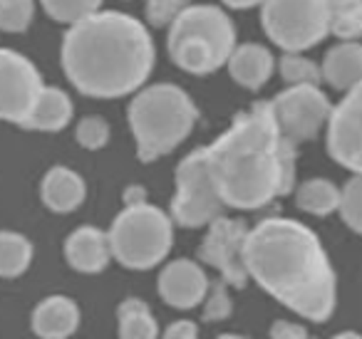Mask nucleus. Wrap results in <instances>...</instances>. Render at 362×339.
Segmentation results:
<instances>
[{"label":"nucleus","mask_w":362,"mask_h":339,"mask_svg":"<svg viewBox=\"0 0 362 339\" xmlns=\"http://www.w3.org/2000/svg\"><path fill=\"white\" fill-rule=\"evenodd\" d=\"M298 149L273 121L271 102L238 112L231 126L206 146L214 184L223 206L256 210L296 186Z\"/></svg>","instance_id":"nucleus-1"},{"label":"nucleus","mask_w":362,"mask_h":339,"mask_svg":"<svg viewBox=\"0 0 362 339\" xmlns=\"http://www.w3.org/2000/svg\"><path fill=\"white\" fill-rule=\"evenodd\" d=\"M156 50L139 18L119 11H100L67 28L60 45V65L80 95L119 100L139 92L154 70Z\"/></svg>","instance_id":"nucleus-2"},{"label":"nucleus","mask_w":362,"mask_h":339,"mask_svg":"<svg viewBox=\"0 0 362 339\" xmlns=\"http://www.w3.org/2000/svg\"><path fill=\"white\" fill-rule=\"evenodd\" d=\"M246 268L293 312L325 322L335 309V273L320 238L291 218H266L248 230Z\"/></svg>","instance_id":"nucleus-3"},{"label":"nucleus","mask_w":362,"mask_h":339,"mask_svg":"<svg viewBox=\"0 0 362 339\" xmlns=\"http://www.w3.org/2000/svg\"><path fill=\"white\" fill-rule=\"evenodd\" d=\"M129 129L136 141V159L151 164L187 141L199 121L192 95L171 82L141 87L127 107Z\"/></svg>","instance_id":"nucleus-4"},{"label":"nucleus","mask_w":362,"mask_h":339,"mask_svg":"<svg viewBox=\"0 0 362 339\" xmlns=\"http://www.w3.org/2000/svg\"><path fill=\"white\" fill-rule=\"evenodd\" d=\"M107 235L112 258L132 270H149L169 255L174 225L161 208L141 203L122 210Z\"/></svg>","instance_id":"nucleus-5"},{"label":"nucleus","mask_w":362,"mask_h":339,"mask_svg":"<svg viewBox=\"0 0 362 339\" xmlns=\"http://www.w3.org/2000/svg\"><path fill=\"white\" fill-rule=\"evenodd\" d=\"M261 25L283 52H305L330 35L327 0H263Z\"/></svg>","instance_id":"nucleus-6"},{"label":"nucleus","mask_w":362,"mask_h":339,"mask_svg":"<svg viewBox=\"0 0 362 339\" xmlns=\"http://www.w3.org/2000/svg\"><path fill=\"white\" fill-rule=\"evenodd\" d=\"M174 198H171V218L184 228H202L211 225L223 215V201L214 184L211 166H209L206 146L194 149L181 159L174 171Z\"/></svg>","instance_id":"nucleus-7"},{"label":"nucleus","mask_w":362,"mask_h":339,"mask_svg":"<svg viewBox=\"0 0 362 339\" xmlns=\"http://www.w3.org/2000/svg\"><path fill=\"white\" fill-rule=\"evenodd\" d=\"M332 102L320 87H286L271 100L273 121L286 141L300 146L313 141L327 126L332 114Z\"/></svg>","instance_id":"nucleus-8"},{"label":"nucleus","mask_w":362,"mask_h":339,"mask_svg":"<svg viewBox=\"0 0 362 339\" xmlns=\"http://www.w3.org/2000/svg\"><path fill=\"white\" fill-rule=\"evenodd\" d=\"M42 87V75L30 57L0 47V121L23 126Z\"/></svg>","instance_id":"nucleus-9"},{"label":"nucleus","mask_w":362,"mask_h":339,"mask_svg":"<svg viewBox=\"0 0 362 339\" xmlns=\"http://www.w3.org/2000/svg\"><path fill=\"white\" fill-rule=\"evenodd\" d=\"M246 238L248 228L238 218H216L209 225V233L204 238L199 255L206 260L211 268L221 273L223 282L233 287H243L248 282V268H246Z\"/></svg>","instance_id":"nucleus-10"},{"label":"nucleus","mask_w":362,"mask_h":339,"mask_svg":"<svg viewBox=\"0 0 362 339\" xmlns=\"http://www.w3.org/2000/svg\"><path fill=\"white\" fill-rule=\"evenodd\" d=\"M327 154L352 174H362V85L345 92L327 121Z\"/></svg>","instance_id":"nucleus-11"},{"label":"nucleus","mask_w":362,"mask_h":339,"mask_svg":"<svg viewBox=\"0 0 362 339\" xmlns=\"http://www.w3.org/2000/svg\"><path fill=\"white\" fill-rule=\"evenodd\" d=\"M184 35L209 42L211 47H216L223 60H228L233 47L238 45L233 20L226 16V11H221L218 6H209V3H194V6L184 8L176 16V20L169 25V35L166 37Z\"/></svg>","instance_id":"nucleus-12"},{"label":"nucleus","mask_w":362,"mask_h":339,"mask_svg":"<svg viewBox=\"0 0 362 339\" xmlns=\"http://www.w3.org/2000/svg\"><path fill=\"white\" fill-rule=\"evenodd\" d=\"M159 292L171 307L192 309L209 295V278L194 260H174L159 275Z\"/></svg>","instance_id":"nucleus-13"},{"label":"nucleus","mask_w":362,"mask_h":339,"mask_svg":"<svg viewBox=\"0 0 362 339\" xmlns=\"http://www.w3.org/2000/svg\"><path fill=\"white\" fill-rule=\"evenodd\" d=\"M228 75L243 90H261L276 70V57L261 42H241L233 47L231 57L226 60Z\"/></svg>","instance_id":"nucleus-14"},{"label":"nucleus","mask_w":362,"mask_h":339,"mask_svg":"<svg viewBox=\"0 0 362 339\" xmlns=\"http://www.w3.org/2000/svg\"><path fill=\"white\" fill-rule=\"evenodd\" d=\"M40 198L55 213H70L87 198V184L70 166H52L40 184Z\"/></svg>","instance_id":"nucleus-15"},{"label":"nucleus","mask_w":362,"mask_h":339,"mask_svg":"<svg viewBox=\"0 0 362 339\" xmlns=\"http://www.w3.org/2000/svg\"><path fill=\"white\" fill-rule=\"evenodd\" d=\"M65 255L67 263L80 273H100L112 258L110 235L92 225H82L70 233L65 243Z\"/></svg>","instance_id":"nucleus-16"},{"label":"nucleus","mask_w":362,"mask_h":339,"mask_svg":"<svg viewBox=\"0 0 362 339\" xmlns=\"http://www.w3.org/2000/svg\"><path fill=\"white\" fill-rule=\"evenodd\" d=\"M322 82L337 92L362 85V42H337L320 62Z\"/></svg>","instance_id":"nucleus-17"},{"label":"nucleus","mask_w":362,"mask_h":339,"mask_svg":"<svg viewBox=\"0 0 362 339\" xmlns=\"http://www.w3.org/2000/svg\"><path fill=\"white\" fill-rule=\"evenodd\" d=\"M75 117V105L70 95L60 87L45 85L37 95V102L21 129L30 131H62Z\"/></svg>","instance_id":"nucleus-18"},{"label":"nucleus","mask_w":362,"mask_h":339,"mask_svg":"<svg viewBox=\"0 0 362 339\" xmlns=\"http://www.w3.org/2000/svg\"><path fill=\"white\" fill-rule=\"evenodd\" d=\"M80 324V309L70 297L42 299L33 312V329L40 339H67Z\"/></svg>","instance_id":"nucleus-19"},{"label":"nucleus","mask_w":362,"mask_h":339,"mask_svg":"<svg viewBox=\"0 0 362 339\" xmlns=\"http://www.w3.org/2000/svg\"><path fill=\"white\" fill-rule=\"evenodd\" d=\"M166 50H169L171 62L189 75H211L226 65V60L218 55L216 47L199 40V37H166Z\"/></svg>","instance_id":"nucleus-20"},{"label":"nucleus","mask_w":362,"mask_h":339,"mask_svg":"<svg viewBox=\"0 0 362 339\" xmlns=\"http://www.w3.org/2000/svg\"><path fill=\"white\" fill-rule=\"evenodd\" d=\"M296 206L313 215H330L340 208V189L330 179H308L298 186Z\"/></svg>","instance_id":"nucleus-21"},{"label":"nucleus","mask_w":362,"mask_h":339,"mask_svg":"<svg viewBox=\"0 0 362 339\" xmlns=\"http://www.w3.org/2000/svg\"><path fill=\"white\" fill-rule=\"evenodd\" d=\"M119 317V337L122 339H156L159 327L151 314L149 304L141 299H124L117 309Z\"/></svg>","instance_id":"nucleus-22"},{"label":"nucleus","mask_w":362,"mask_h":339,"mask_svg":"<svg viewBox=\"0 0 362 339\" xmlns=\"http://www.w3.org/2000/svg\"><path fill=\"white\" fill-rule=\"evenodd\" d=\"M33 260V243L21 233L0 230V278H18Z\"/></svg>","instance_id":"nucleus-23"},{"label":"nucleus","mask_w":362,"mask_h":339,"mask_svg":"<svg viewBox=\"0 0 362 339\" xmlns=\"http://www.w3.org/2000/svg\"><path fill=\"white\" fill-rule=\"evenodd\" d=\"M281 70V80L288 87H320L322 70L315 60L305 57L303 52H283L281 62H276Z\"/></svg>","instance_id":"nucleus-24"},{"label":"nucleus","mask_w":362,"mask_h":339,"mask_svg":"<svg viewBox=\"0 0 362 339\" xmlns=\"http://www.w3.org/2000/svg\"><path fill=\"white\" fill-rule=\"evenodd\" d=\"M42 11L62 25H75L102 11L105 0H40Z\"/></svg>","instance_id":"nucleus-25"},{"label":"nucleus","mask_w":362,"mask_h":339,"mask_svg":"<svg viewBox=\"0 0 362 339\" xmlns=\"http://www.w3.org/2000/svg\"><path fill=\"white\" fill-rule=\"evenodd\" d=\"M35 18V0H0V30L25 32Z\"/></svg>","instance_id":"nucleus-26"},{"label":"nucleus","mask_w":362,"mask_h":339,"mask_svg":"<svg viewBox=\"0 0 362 339\" xmlns=\"http://www.w3.org/2000/svg\"><path fill=\"white\" fill-rule=\"evenodd\" d=\"M75 139H77V144L87 151L105 149L107 141H110V121L100 114L82 117L75 126Z\"/></svg>","instance_id":"nucleus-27"},{"label":"nucleus","mask_w":362,"mask_h":339,"mask_svg":"<svg viewBox=\"0 0 362 339\" xmlns=\"http://www.w3.org/2000/svg\"><path fill=\"white\" fill-rule=\"evenodd\" d=\"M340 215L355 233L362 235V174H355L340 191Z\"/></svg>","instance_id":"nucleus-28"},{"label":"nucleus","mask_w":362,"mask_h":339,"mask_svg":"<svg viewBox=\"0 0 362 339\" xmlns=\"http://www.w3.org/2000/svg\"><path fill=\"white\" fill-rule=\"evenodd\" d=\"M330 35H335L340 42H360L362 40V6L332 16Z\"/></svg>","instance_id":"nucleus-29"},{"label":"nucleus","mask_w":362,"mask_h":339,"mask_svg":"<svg viewBox=\"0 0 362 339\" xmlns=\"http://www.w3.org/2000/svg\"><path fill=\"white\" fill-rule=\"evenodd\" d=\"M184 8H187L184 0H144L146 23L151 28H169Z\"/></svg>","instance_id":"nucleus-30"},{"label":"nucleus","mask_w":362,"mask_h":339,"mask_svg":"<svg viewBox=\"0 0 362 339\" xmlns=\"http://www.w3.org/2000/svg\"><path fill=\"white\" fill-rule=\"evenodd\" d=\"M233 309L231 295L226 290V282H216L211 292L206 295V304H204V319L206 322H216V319H226Z\"/></svg>","instance_id":"nucleus-31"},{"label":"nucleus","mask_w":362,"mask_h":339,"mask_svg":"<svg viewBox=\"0 0 362 339\" xmlns=\"http://www.w3.org/2000/svg\"><path fill=\"white\" fill-rule=\"evenodd\" d=\"M271 339H308L305 327L296 322H286V319H278L271 327Z\"/></svg>","instance_id":"nucleus-32"},{"label":"nucleus","mask_w":362,"mask_h":339,"mask_svg":"<svg viewBox=\"0 0 362 339\" xmlns=\"http://www.w3.org/2000/svg\"><path fill=\"white\" fill-rule=\"evenodd\" d=\"M161 339H197V324L189 319H179L166 329Z\"/></svg>","instance_id":"nucleus-33"},{"label":"nucleus","mask_w":362,"mask_h":339,"mask_svg":"<svg viewBox=\"0 0 362 339\" xmlns=\"http://www.w3.org/2000/svg\"><path fill=\"white\" fill-rule=\"evenodd\" d=\"M124 203H127V208L146 203V189L144 186H129V189L124 191Z\"/></svg>","instance_id":"nucleus-34"},{"label":"nucleus","mask_w":362,"mask_h":339,"mask_svg":"<svg viewBox=\"0 0 362 339\" xmlns=\"http://www.w3.org/2000/svg\"><path fill=\"white\" fill-rule=\"evenodd\" d=\"M357 6H362V0H327V13H330V18H332V16H337V13H345Z\"/></svg>","instance_id":"nucleus-35"},{"label":"nucleus","mask_w":362,"mask_h":339,"mask_svg":"<svg viewBox=\"0 0 362 339\" xmlns=\"http://www.w3.org/2000/svg\"><path fill=\"white\" fill-rule=\"evenodd\" d=\"M223 6L233 8V11H248V8L263 6V0H221Z\"/></svg>","instance_id":"nucleus-36"},{"label":"nucleus","mask_w":362,"mask_h":339,"mask_svg":"<svg viewBox=\"0 0 362 339\" xmlns=\"http://www.w3.org/2000/svg\"><path fill=\"white\" fill-rule=\"evenodd\" d=\"M332 339H362V334H357V332H342V334H337V337H332Z\"/></svg>","instance_id":"nucleus-37"},{"label":"nucleus","mask_w":362,"mask_h":339,"mask_svg":"<svg viewBox=\"0 0 362 339\" xmlns=\"http://www.w3.org/2000/svg\"><path fill=\"white\" fill-rule=\"evenodd\" d=\"M216 339H248V337H241V334H221V337Z\"/></svg>","instance_id":"nucleus-38"},{"label":"nucleus","mask_w":362,"mask_h":339,"mask_svg":"<svg viewBox=\"0 0 362 339\" xmlns=\"http://www.w3.org/2000/svg\"><path fill=\"white\" fill-rule=\"evenodd\" d=\"M184 3H187V8H189V6H194V3H197V0H184Z\"/></svg>","instance_id":"nucleus-39"}]
</instances>
